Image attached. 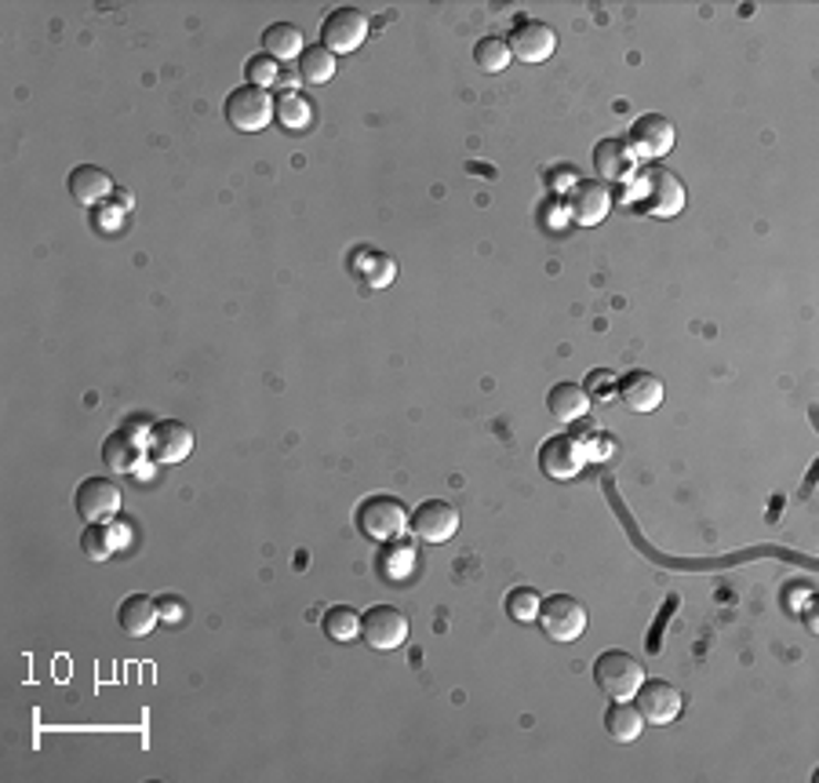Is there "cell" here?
Returning a JSON list of instances; mask_svg holds the SVG:
<instances>
[{"mask_svg":"<svg viewBox=\"0 0 819 783\" xmlns=\"http://www.w3.org/2000/svg\"><path fill=\"white\" fill-rule=\"evenodd\" d=\"M568 208H573V219L579 227H598L612 211V190L601 179H579L573 186V197H568Z\"/></svg>","mask_w":819,"mask_h":783,"instance_id":"obj_15","label":"cell"},{"mask_svg":"<svg viewBox=\"0 0 819 783\" xmlns=\"http://www.w3.org/2000/svg\"><path fill=\"white\" fill-rule=\"evenodd\" d=\"M587 605L573 594H554V598H546L543 608H539V624L546 630V638L550 641H576L582 630H587Z\"/></svg>","mask_w":819,"mask_h":783,"instance_id":"obj_5","label":"cell"},{"mask_svg":"<svg viewBox=\"0 0 819 783\" xmlns=\"http://www.w3.org/2000/svg\"><path fill=\"white\" fill-rule=\"evenodd\" d=\"M634 707L641 711L644 722L652 725H670L681 714V692L670 686L666 678H644L634 692Z\"/></svg>","mask_w":819,"mask_h":783,"instance_id":"obj_10","label":"cell"},{"mask_svg":"<svg viewBox=\"0 0 819 783\" xmlns=\"http://www.w3.org/2000/svg\"><path fill=\"white\" fill-rule=\"evenodd\" d=\"M619 401H623L630 413H655L663 405V379L652 376V372L634 368L619 379Z\"/></svg>","mask_w":819,"mask_h":783,"instance_id":"obj_16","label":"cell"},{"mask_svg":"<svg viewBox=\"0 0 819 783\" xmlns=\"http://www.w3.org/2000/svg\"><path fill=\"white\" fill-rule=\"evenodd\" d=\"M674 139H678V128L674 121L663 117V114H644L630 124V135H627V146L634 157H644V160H655V157H666L674 150Z\"/></svg>","mask_w":819,"mask_h":783,"instance_id":"obj_6","label":"cell"},{"mask_svg":"<svg viewBox=\"0 0 819 783\" xmlns=\"http://www.w3.org/2000/svg\"><path fill=\"white\" fill-rule=\"evenodd\" d=\"M634 154L623 139H601L594 146V168H598L601 182H623L634 171Z\"/></svg>","mask_w":819,"mask_h":783,"instance_id":"obj_19","label":"cell"},{"mask_svg":"<svg viewBox=\"0 0 819 783\" xmlns=\"http://www.w3.org/2000/svg\"><path fill=\"white\" fill-rule=\"evenodd\" d=\"M244 73H248V84H255V88H266V92H270V84H277V81H281L277 59L266 55V52H259V55L248 59V62H244Z\"/></svg>","mask_w":819,"mask_h":783,"instance_id":"obj_30","label":"cell"},{"mask_svg":"<svg viewBox=\"0 0 819 783\" xmlns=\"http://www.w3.org/2000/svg\"><path fill=\"white\" fill-rule=\"evenodd\" d=\"M546 408H550V416H557L561 422H576L590 413V394L587 387H579V383H557L546 394Z\"/></svg>","mask_w":819,"mask_h":783,"instance_id":"obj_21","label":"cell"},{"mask_svg":"<svg viewBox=\"0 0 819 783\" xmlns=\"http://www.w3.org/2000/svg\"><path fill=\"white\" fill-rule=\"evenodd\" d=\"M368 36V15L361 8H335L332 15L321 22V44L328 48L332 55L339 52H357Z\"/></svg>","mask_w":819,"mask_h":783,"instance_id":"obj_8","label":"cell"},{"mask_svg":"<svg viewBox=\"0 0 819 783\" xmlns=\"http://www.w3.org/2000/svg\"><path fill=\"white\" fill-rule=\"evenodd\" d=\"M66 186H70V197L77 205H84V208H92V205H103L109 194H114V179L106 176L103 168H95V165H77L70 171V179H66Z\"/></svg>","mask_w":819,"mask_h":783,"instance_id":"obj_17","label":"cell"},{"mask_svg":"<svg viewBox=\"0 0 819 783\" xmlns=\"http://www.w3.org/2000/svg\"><path fill=\"white\" fill-rule=\"evenodd\" d=\"M273 117H277L288 132H303V128H309V121H314V109H309V98L288 92V95L277 98V109H273Z\"/></svg>","mask_w":819,"mask_h":783,"instance_id":"obj_27","label":"cell"},{"mask_svg":"<svg viewBox=\"0 0 819 783\" xmlns=\"http://www.w3.org/2000/svg\"><path fill=\"white\" fill-rule=\"evenodd\" d=\"M157 619H160L157 598H150V594H128L117 608V624L124 634H132V638H146V634L157 627Z\"/></svg>","mask_w":819,"mask_h":783,"instance_id":"obj_20","label":"cell"},{"mask_svg":"<svg viewBox=\"0 0 819 783\" xmlns=\"http://www.w3.org/2000/svg\"><path fill=\"white\" fill-rule=\"evenodd\" d=\"M582 463H587V449H582L576 438H568V434H557V438L543 441V449H539V470H543L546 478L568 481V478L579 474Z\"/></svg>","mask_w":819,"mask_h":783,"instance_id":"obj_13","label":"cell"},{"mask_svg":"<svg viewBox=\"0 0 819 783\" xmlns=\"http://www.w3.org/2000/svg\"><path fill=\"white\" fill-rule=\"evenodd\" d=\"M193 452V430L179 419L154 422L150 438H146V459L154 463H182Z\"/></svg>","mask_w":819,"mask_h":783,"instance_id":"obj_9","label":"cell"},{"mask_svg":"<svg viewBox=\"0 0 819 783\" xmlns=\"http://www.w3.org/2000/svg\"><path fill=\"white\" fill-rule=\"evenodd\" d=\"M146 456V445H139L132 430H114L109 438L103 441V463L106 470H114V474H132V470H139Z\"/></svg>","mask_w":819,"mask_h":783,"instance_id":"obj_18","label":"cell"},{"mask_svg":"<svg viewBox=\"0 0 819 783\" xmlns=\"http://www.w3.org/2000/svg\"><path fill=\"white\" fill-rule=\"evenodd\" d=\"M412 565H416V551L408 543H397V546H393V540L382 543V568H387L393 580L412 573Z\"/></svg>","mask_w":819,"mask_h":783,"instance_id":"obj_31","label":"cell"},{"mask_svg":"<svg viewBox=\"0 0 819 783\" xmlns=\"http://www.w3.org/2000/svg\"><path fill=\"white\" fill-rule=\"evenodd\" d=\"M157 613H160V619H168V624H179V619H182V602L176 598V594H160Z\"/></svg>","mask_w":819,"mask_h":783,"instance_id":"obj_32","label":"cell"},{"mask_svg":"<svg viewBox=\"0 0 819 783\" xmlns=\"http://www.w3.org/2000/svg\"><path fill=\"white\" fill-rule=\"evenodd\" d=\"M408 525H412V532L419 540L427 543H449L455 532H459V511L452 503L444 500H427L419 503L412 518H408Z\"/></svg>","mask_w":819,"mask_h":783,"instance_id":"obj_12","label":"cell"},{"mask_svg":"<svg viewBox=\"0 0 819 783\" xmlns=\"http://www.w3.org/2000/svg\"><path fill=\"white\" fill-rule=\"evenodd\" d=\"M506 44H511V55L521 62H546L557 48V33L539 19H525L506 36Z\"/></svg>","mask_w":819,"mask_h":783,"instance_id":"obj_14","label":"cell"},{"mask_svg":"<svg viewBox=\"0 0 819 783\" xmlns=\"http://www.w3.org/2000/svg\"><path fill=\"white\" fill-rule=\"evenodd\" d=\"M73 503H77V514L88 521V525L92 521H109L114 514H120V484L109 478H84L77 484Z\"/></svg>","mask_w":819,"mask_h":783,"instance_id":"obj_11","label":"cell"},{"mask_svg":"<svg viewBox=\"0 0 819 783\" xmlns=\"http://www.w3.org/2000/svg\"><path fill=\"white\" fill-rule=\"evenodd\" d=\"M594 681H598V689L608 700H630L644 681V664L627 649H608L594 664Z\"/></svg>","mask_w":819,"mask_h":783,"instance_id":"obj_1","label":"cell"},{"mask_svg":"<svg viewBox=\"0 0 819 783\" xmlns=\"http://www.w3.org/2000/svg\"><path fill=\"white\" fill-rule=\"evenodd\" d=\"M303 48H306L303 30H300V27H292V22H273V27L263 30V52L273 55L277 62H281V59L303 55Z\"/></svg>","mask_w":819,"mask_h":783,"instance_id":"obj_23","label":"cell"},{"mask_svg":"<svg viewBox=\"0 0 819 783\" xmlns=\"http://www.w3.org/2000/svg\"><path fill=\"white\" fill-rule=\"evenodd\" d=\"M361 638L379 652L401 649L408 641V616L393 605H371L361 613Z\"/></svg>","mask_w":819,"mask_h":783,"instance_id":"obj_7","label":"cell"},{"mask_svg":"<svg viewBox=\"0 0 819 783\" xmlns=\"http://www.w3.org/2000/svg\"><path fill=\"white\" fill-rule=\"evenodd\" d=\"M511 44H506V36H481L474 44V62L485 73H503L511 66Z\"/></svg>","mask_w":819,"mask_h":783,"instance_id":"obj_26","label":"cell"},{"mask_svg":"<svg viewBox=\"0 0 819 783\" xmlns=\"http://www.w3.org/2000/svg\"><path fill=\"white\" fill-rule=\"evenodd\" d=\"M273 109H277V103L266 88H255V84H241L227 95V124L238 132H263L273 121Z\"/></svg>","mask_w":819,"mask_h":783,"instance_id":"obj_3","label":"cell"},{"mask_svg":"<svg viewBox=\"0 0 819 783\" xmlns=\"http://www.w3.org/2000/svg\"><path fill=\"white\" fill-rule=\"evenodd\" d=\"M357 529L371 543H390L408 529V507L393 495H368L357 507Z\"/></svg>","mask_w":819,"mask_h":783,"instance_id":"obj_2","label":"cell"},{"mask_svg":"<svg viewBox=\"0 0 819 783\" xmlns=\"http://www.w3.org/2000/svg\"><path fill=\"white\" fill-rule=\"evenodd\" d=\"M321 627H325L332 641H354L361 638V613L350 605H332L325 619H321Z\"/></svg>","mask_w":819,"mask_h":783,"instance_id":"obj_24","label":"cell"},{"mask_svg":"<svg viewBox=\"0 0 819 783\" xmlns=\"http://www.w3.org/2000/svg\"><path fill=\"white\" fill-rule=\"evenodd\" d=\"M117 532L114 529H106L103 521H92L88 529H84V536H81V551L92 557V562H106L109 554L117 551Z\"/></svg>","mask_w":819,"mask_h":783,"instance_id":"obj_28","label":"cell"},{"mask_svg":"<svg viewBox=\"0 0 819 783\" xmlns=\"http://www.w3.org/2000/svg\"><path fill=\"white\" fill-rule=\"evenodd\" d=\"M605 729H608V737H612L616 743H634L644 732V718H641V711L634 703L612 700V703H608V711H605Z\"/></svg>","mask_w":819,"mask_h":783,"instance_id":"obj_22","label":"cell"},{"mask_svg":"<svg viewBox=\"0 0 819 783\" xmlns=\"http://www.w3.org/2000/svg\"><path fill=\"white\" fill-rule=\"evenodd\" d=\"M539 608H543L539 591L514 587L511 594H506V616H511L514 624H532V619H539Z\"/></svg>","mask_w":819,"mask_h":783,"instance_id":"obj_29","label":"cell"},{"mask_svg":"<svg viewBox=\"0 0 819 783\" xmlns=\"http://www.w3.org/2000/svg\"><path fill=\"white\" fill-rule=\"evenodd\" d=\"M300 77L309 81V84H325V81L335 77V55L328 52L325 44L303 48V55H300Z\"/></svg>","mask_w":819,"mask_h":783,"instance_id":"obj_25","label":"cell"},{"mask_svg":"<svg viewBox=\"0 0 819 783\" xmlns=\"http://www.w3.org/2000/svg\"><path fill=\"white\" fill-rule=\"evenodd\" d=\"M641 205L644 211H652V216H678L681 208H685V182H681L674 171H666L663 165H644V176H641Z\"/></svg>","mask_w":819,"mask_h":783,"instance_id":"obj_4","label":"cell"}]
</instances>
